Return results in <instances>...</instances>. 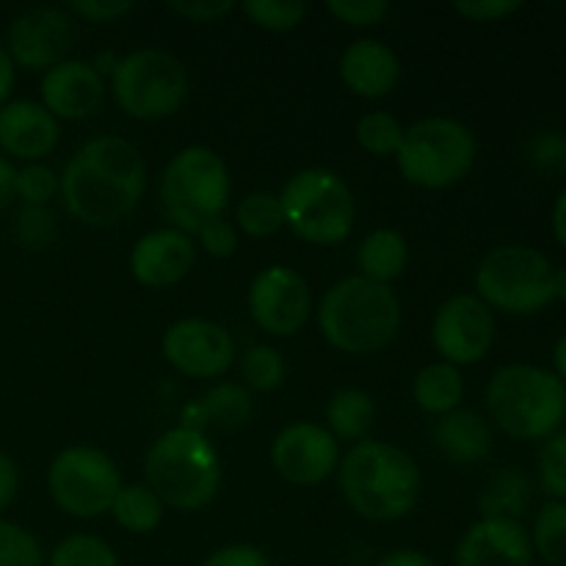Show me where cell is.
<instances>
[{"label":"cell","instance_id":"obj_13","mask_svg":"<svg viewBox=\"0 0 566 566\" xmlns=\"http://www.w3.org/2000/svg\"><path fill=\"white\" fill-rule=\"evenodd\" d=\"M431 337L448 365L453 368L475 365L490 354L495 343V315L479 296L462 293V296L448 298L437 310Z\"/></svg>","mask_w":566,"mask_h":566},{"label":"cell","instance_id":"obj_40","mask_svg":"<svg viewBox=\"0 0 566 566\" xmlns=\"http://www.w3.org/2000/svg\"><path fill=\"white\" fill-rule=\"evenodd\" d=\"M326 9L337 17L340 22L354 28L379 25L385 14L390 11V3L385 0H329Z\"/></svg>","mask_w":566,"mask_h":566},{"label":"cell","instance_id":"obj_38","mask_svg":"<svg viewBox=\"0 0 566 566\" xmlns=\"http://www.w3.org/2000/svg\"><path fill=\"white\" fill-rule=\"evenodd\" d=\"M61 191V177L44 164H25L17 169L14 197L25 205H48Z\"/></svg>","mask_w":566,"mask_h":566},{"label":"cell","instance_id":"obj_37","mask_svg":"<svg viewBox=\"0 0 566 566\" xmlns=\"http://www.w3.org/2000/svg\"><path fill=\"white\" fill-rule=\"evenodd\" d=\"M55 216L48 205H22L17 213L14 235L25 249H44L55 238Z\"/></svg>","mask_w":566,"mask_h":566},{"label":"cell","instance_id":"obj_4","mask_svg":"<svg viewBox=\"0 0 566 566\" xmlns=\"http://www.w3.org/2000/svg\"><path fill=\"white\" fill-rule=\"evenodd\" d=\"M144 475L164 506L199 512L219 492V453L197 426H175L153 442L144 459Z\"/></svg>","mask_w":566,"mask_h":566},{"label":"cell","instance_id":"obj_42","mask_svg":"<svg viewBox=\"0 0 566 566\" xmlns=\"http://www.w3.org/2000/svg\"><path fill=\"white\" fill-rule=\"evenodd\" d=\"M453 9L473 22H495L523 9L520 0H457Z\"/></svg>","mask_w":566,"mask_h":566},{"label":"cell","instance_id":"obj_41","mask_svg":"<svg viewBox=\"0 0 566 566\" xmlns=\"http://www.w3.org/2000/svg\"><path fill=\"white\" fill-rule=\"evenodd\" d=\"M197 238H199V247L216 260L232 258L238 249V230L235 224H230L227 219L208 221V224L197 232Z\"/></svg>","mask_w":566,"mask_h":566},{"label":"cell","instance_id":"obj_32","mask_svg":"<svg viewBox=\"0 0 566 566\" xmlns=\"http://www.w3.org/2000/svg\"><path fill=\"white\" fill-rule=\"evenodd\" d=\"M357 142L365 153L376 155V158H390L401 149L403 127L387 111H370L357 122Z\"/></svg>","mask_w":566,"mask_h":566},{"label":"cell","instance_id":"obj_17","mask_svg":"<svg viewBox=\"0 0 566 566\" xmlns=\"http://www.w3.org/2000/svg\"><path fill=\"white\" fill-rule=\"evenodd\" d=\"M197 263V247L180 230H155L138 238L130 252V271L138 285L166 291L186 280Z\"/></svg>","mask_w":566,"mask_h":566},{"label":"cell","instance_id":"obj_21","mask_svg":"<svg viewBox=\"0 0 566 566\" xmlns=\"http://www.w3.org/2000/svg\"><path fill=\"white\" fill-rule=\"evenodd\" d=\"M340 77L357 97L379 99L396 88L401 77L398 55L376 39H359L340 55Z\"/></svg>","mask_w":566,"mask_h":566},{"label":"cell","instance_id":"obj_22","mask_svg":"<svg viewBox=\"0 0 566 566\" xmlns=\"http://www.w3.org/2000/svg\"><path fill=\"white\" fill-rule=\"evenodd\" d=\"M434 448L453 464H475L490 457L492 429L473 409H453L437 420Z\"/></svg>","mask_w":566,"mask_h":566},{"label":"cell","instance_id":"obj_19","mask_svg":"<svg viewBox=\"0 0 566 566\" xmlns=\"http://www.w3.org/2000/svg\"><path fill=\"white\" fill-rule=\"evenodd\" d=\"M39 94H42V105L55 119L77 122L92 116L103 105L105 81L88 61L64 59L53 70L44 72Z\"/></svg>","mask_w":566,"mask_h":566},{"label":"cell","instance_id":"obj_33","mask_svg":"<svg viewBox=\"0 0 566 566\" xmlns=\"http://www.w3.org/2000/svg\"><path fill=\"white\" fill-rule=\"evenodd\" d=\"M241 376L249 390L271 392L285 381V363L271 346H252L241 357Z\"/></svg>","mask_w":566,"mask_h":566},{"label":"cell","instance_id":"obj_12","mask_svg":"<svg viewBox=\"0 0 566 566\" xmlns=\"http://www.w3.org/2000/svg\"><path fill=\"white\" fill-rule=\"evenodd\" d=\"M249 313L269 335L293 337L313 313L307 280L287 265H269L249 287Z\"/></svg>","mask_w":566,"mask_h":566},{"label":"cell","instance_id":"obj_30","mask_svg":"<svg viewBox=\"0 0 566 566\" xmlns=\"http://www.w3.org/2000/svg\"><path fill=\"white\" fill-rule=\"evenodd\" d=\"M534 553L551 566H566V503L551 501L539 509L534 536H531Z\"/></svg>","mask_w":566,"mask_h":566},{"label":"cell","instance_id":"obj_7","mask_svg":"<svg viewBox=\"0 0 566 566\" xmlns=\"http://www.w3.org/2000/svg\"><path fill=\"white\" fill-rule=\"evenodd\" d=\"M475 136L457 119L429 116L403 127L396 160L403 180L418 188L440 191L457 186L475 164Z\"/></svg>","mask_w":566,"mask_h":566},{"label":"cell","instance_id":"obj_52","mask_svg":"<svg viewBox=\"0 0 566 566\" xmlns=\"http://www.w3.org/2000/svg\"><path fill=\"white\" fill-rule=\"evenodd\" d=\"M553 298L566 302V265L564 269L553 271Z\"/></svg>","mask_w":566,"mask_h":566},{"label":"cell","instance_id":"obj_5","mask_svg":"<svg viewBox=\"0 0 566 566\" xmlns=\"http://www.w3.org/2000/svg\"><path fill=\"white\" fill-rule=\"evenodd\" d=\"M486 407L514 440H547L566 418V385L536 365H503L486 385Z\"/></svg>","mask_w":566,"mask_h":566},{"label":"cell","instance_id":"obj_11","mask_svg":"<svg viewBox=\"0 0 566 566\" xmlns=\"http://www.w3.org/2000/svg\"><path fill=\"white\" fill-rule=\"evenodd\" d=\"M48 490L61 512L77 520H92L111 512L122 490V475L114 459L99 448L72 446L50 464Z\"/></svg>","mask_w":566,"mask_h":566},{"label":"cell","instance_id":"obj_28","mask_svg":"<svg viewBox=\"0 0 566 566\" xmlns=\"http://www.w3.org/2000/svg\"><path fill=\"white\" fill-rule=\"evenodd\" d=\"M199 409H202L205 420L216 423L219 429H241V426H247L249 418H252V392L243 385L224 381V385H216L213 390L205 396Z\"/></svg>","mask_w":566,"mask_h":566},{"label":"cell","instance_id":"obj_43","mask_svg":"<svg viewBox=\"0 0 566 566\" xmlns=\"http://www.w3.org/2000/svg\"><path fill=\"white\" fill-rule=\"evenodd\" d=\"M169 9L191 22H216L235 11L232 0H171Z\"/></svg>","mask_w":566,"mask_h":566},{"label":"cell","instance_id":"obj_14","mask_svg":"<svg viewBox=\"0 0 566 566\" xmlns=\"http://www.w3.org/2000/svg\"><path fill=\"white\" fill-rule=\"evenodd\" d=\"M166 363L191 379H216L235 363V340L221 324L182 318L164 335Z\"/></svg>","mask_w":566,"mask_h":566},{"label":"cell","instance_id":"obj_51","mask_svg":"<svg viewBox=\"0 0 566 566\" xmlns=\"http://www.w3.org/2000/svg\"><path fill=\"white\" fill-rule=\"evenodd\" d=\"M553 363H556V376L566 381V335L558 337L556 348H553Z\"/></svg>","mask_w":566,"mask_h":566},{"label":"cell","instance_id":"obj_27","mask_svg":"<svg viewBox=\"0 0 566 566\" xmlns=\"http://www.w3.org/2000/svg\"><path fill=\"white\" fill-rule=\"evenodd\" d=\"M164 503L147 484H122L111 514L130 534H153L164 520Z\"/></svg>","mask_w":566,"mask_h":566},{"label":"cell","instance_id":"obj_3","mask_svg":"<svg viewBox=\"0 0 566 566\" xmlns=\"http://www.w3.org/2000/svg\"><path fill=\"white\" fill-rule=\"evenodd\" d=\"M318 326L326 343L346 354H376L396 340L401 304L390 285L365 276L335 282L321 298Z\"/></svg>","mask_w":566,"mask_h":566},{"label":"cell","instance_id":"obj_45","mask_svg":"<svg viewBox=\"0 0 566 566\" xmlns=\"http://www.w3.org/2000/svg\"><path fill=\"white\" fill-rule=\"evenodd\" d=\"M72 11L92 22H114L130 14L133 3L130 0H75Z\"/></svg>","mask_w":566,"mask_h":566},{"label":"cell","instance_id":"obj_29","mask_svg":"<svg viewBox=\"0 0 566 566\" xmlns=\"http://www.w3.org/2000/svg\"><path fill=\"white\" fill-rule=\"evenodd\" d=\"M238 230H243L252 238H271L285 227V213L276 193L271 191H252L238 202L235 208Z\"/></svg>","mask_w":566,"mask_h":566},{"label":"cell","instance_id":"obj_49","mask_svg":"<svg viewBox=\"0 0 566 566\" xmlns=\"http://www.w3.org/2000/svg\"><path fill=\"white\" fill-rule=\"evenodd\" d=\"M14 180H17V169L6 155H0V213L11 205L14 199Z\"/></svg>","mask_w":566,"mask_h":566},{"label":"cell","instance_id":"obj_1","mask_svg":"<svg viewBox=\"0 0 566 566\" xmlns=\"http://www.w3.org/2000/svg\"><path fill=\"white\" fill-rule=\"evenodd\" d=\"M147 188V164L136 144L97 136L83 144L61 175V199L86 227H114L136 210Z\"/></svg>","mask_w":566,"mask_h":566},{"label":"cell","instance_id":"obj_20","mask_svg":"<svg viewBox=\"0 0 566 566\" xmlns=\"http://www.w3.org/2000/svg\"><path fill=\"white\" fill-rule=\"evenodd\" d=\"M59 119L33 99H11L0 108V149L9 158L39 164L59 147Z\"/></svg>","mask_w":566,"mask_h":566},{"label":"cell","instance_id":"obj_36","mask_svg":"<svg viewBox=\"0 0 566 566\" xmlns=\"http://www.w3.org/2000/svg\"><path fill=\"white\" fill-rule=\"evenodd\" d=\"M539 484L553 501L566 503V431H556L539 448Z\"/></svg>","mask_w":566,"mask_h":566},{"label":"cell","instance_id":"obj_35","mask_svg":"<svg viewBox=\"0 0 566 566\" xmlns=\"http://www.w3.org/2000/svg\"><path fill=\"white\" fill-rule=\"evenodd\" d=\"M0 566H44L36 536L9 520H0Z\"/></svg>","mask_w":566,"mask_h":566},{"label":"cell","instance_id":"obj_48","mask_svg":"<svg viewBox=\"0 0 566 566\" xmlns=\"http://www.w3.org/2000/svg\"><path fill=\"white\" fill-rule=\"evenodd\" d=\"M376 566H440L431 556L420 551H392Z\"/></svg>","mask_w":566,"mask_h":566},{"label":"cell","instance_id":"obj_26","mask_svg":"<svg viewBox=\"0 0 566 566\" xmlns=\"http://www.w3.org/2000/svg\"><path fill=\"white\" fill-rule=\"evenodd\" d=\"M412 396L415 403H418L423 412L442 418V415L459 409V401H462L464 396L462 374H459V368H453V365L448 363L426 365V368L415 376Z\"/></svg>","mask_w":566,"mask_h":566},{"label":"cell","instance_id":"obj_9","mask_svg":"<svg viewBox=\"0 0 566 566\" xmlns=\"http://www.w3.org/2000/svg\"><path fill=\"white\" fill-rule=\"evenodd\" d=\"M553 263L534 247L506 243L481 260L475 271L479 298L509 315H531L553 302Z\"/></svg>","mask_w":566,"mask_h":566},{"label":"cell","instance_id":"obj_15","mask_svg":"<svg viewBox=\"0 0 566 566\" xmlns=\"http://www.w3.org/2000/svg\"><path fill=\"white\" fill-rule=\"evenodd\" d=\"M274 470L296 486H318L340 464L337 440L318 423H291L276 434L271 446Z\"/></svg>","mask_w":566,"mask_h":566},{"label":"cell","instance_id":"obj_46","mask_svg":"<svg viewBox=\"0 0 566 566\" xmlns=\"http://www.w3.org/2000/svg\"><path fill=\"white\" fill-rule=\"evenodd\" d=\"M17 486H20V473H17L14 459L0 451V512L11 506V501L17 497Z\"/></svg>","mask_w":566,"mask_h":566},{"label":"cell","instance_id":"obj_23","mask_svg":"<svg viewBox=\"0 0 566 566\" xmlns=\"http://www.w3.org/2000/svg\"><path fill=\"white\" fill-rule=\"evenodd\" d=\"M409 260V247L407 238L396 230H374L363 243H359L357 263L365 280L379 282V285H390L396 276H401V271L407 269Z\"/></svg>","mask_w":566,"mask_h":566},{"label":"cell","instance_id":"obj_16","mask_svg":"<svg viewBox=\"0 0 566 566\" xmlns=\"http://www.w3.org/2000/svg\"><path fill=\"white\" fill-rule=\"evenodd\" d=\"M72 48V22L55 6H31L11 20L6 33L14 66L22 70H53Z\"/></svg>","mask_w":566,"mask_h":566},{"label":"cell","instance_id":"obj_8","mask_svg":"<svg viewBox=\"0 0 566 566\" xmlns=\"http://www.w3.org/2000/svg\"><path fill=\"white\" fill-rule=\"evenodd\" d=\"M280 202L293 235L315 247L346 241L354 227L352 188L329 169L296 171L282 188Z\"/></svg>","mask_w":566,"mask_h":566},{"label":"cell","instance_id":"obj_39","mask_svg":"<svg viewBox=\"0 0 566 566\" xmlns=\"http://www.w3.org/2000/svg\"><path fill=\"white\" fill-rule=\"evenodd\" d=\"M528 160L539 171H566V133L545 130L531 138Z\"/></svg>","mask_w":566,"mask_h":566},{"label":"cell","instance_id":"obj_18","mask_svg":"<svg viewBox=\"0 0 566 566\" xmlns=\"http://www.w3.org/2000/svg\"><path fill=\"white\" fill-rule=\"evenodd\" d=\"M534 545L517 520H484L470 525L457 545L453 566H531Z\"/></svg>","mask_w":566,"mask_h":566},{"label":"cell","instance_id":"obj_6","mask_svg":"<svg viewBox=\"0 0 566 566\" xmlns=\"http://www.w3.org/2000/svg\"><path fill=\"white\" fill-rule=\"evenodd\" d=\"M160 202L171 230L197 235L208 221L221 219L230 202V171L216 149L193 144L169 160L160 180Z\"/></svg>","mask_w":566,"mask_h":566},{"label":"cell","instance_id":"obj_44","mask_svg":"<svg viewBox=\"0 0 566 566\" xmlns=\"http://www.w3.org/2000/svg\"><path fill=\"white\" fill-rule=\"evenodd\" d=\"M202 566H271L269 556L254 545H227L205 558Z\"/></svg>","mask_w":566,"mask_h":566},{"label":"cell","instance_id":"obj_47","mask_svg":"<svg viewBox=\"0 0 566 566\" xmlns=\"http://www.w3.org/2000/svg\"><path fill=\"white\" fill-rule=\"evenodd\" d=\"M14 81H17V66H14V61H11L6 44H0V108L9 103L11 88H14Z\"/></svg>","mask_w":566,"mask_h":566},{"label":"cell","instance_id":"obj_31","mask_svg":"<svg viewBox=\"0 0 566 566\" xmlns=\"http://www.w3.org/2000/svg\"><path fill=\"white\" fill-rule=\"evenodd\" d=\"M44 566H122L114 547L92 534H72L53 547Z\"/></svg>","mask_w":566,"mask_h":566},{"label":"cell","instance_id":"obj_10","mask_svg":"<svg viewBox=\"0 0 566 566\" xmlns=\"http://www.w3.org/2000/svg\"><path fill=\"white\" fill-rule=\"evenodd\" d=\"M116 105L133 119H164L188 97V72L169 50L147 48L116 61L111 72Z\"/></svg>","mask_w":566,"mask_h":566},{"label":"cell","instance_id":"obj_34","mask_svg":"<svg viewBox=\"0 0 566 566\" xmlns=\"http://www.w3.org/2000/svg\"><path fill=\"white\" fill-rule=\"evenodd\" d=\"M241 9L254 25L276 33L293 31L307 17V3H298V0H247Z\"/></svg>","mask_w":566,"mask_h":566},{"label":"cell","instance_id":"obj_50","mask_svg":"<svg viewBox=\"0 0 566 566\" xmlns=\"http://www.w3.org/2000/svg\"><path fill=\"white\" fill-rule=\"evenodd\" d=\"M553 232H556L558 243L566 249V188L562 197L556 199V208H553Z\"/></svg>","mask_w":566,"mask_h":566},{"label":"cell","instance_id":"obj_25","mask_svg":"<svg viewBox=\"0 0 566 566\" xmlns=\"http://www.w3.org/2000/svg\"><path fill=\"white\" fill-rule=\"evenodd\" d=\"M376 420V403L374 398L357 387H346L337 390L326 403V431L335 440H365Z\"/></svg>","mask_w":566,"mask_h":566},{"label":"cell","instance_id":"obj_24","mask_svg":"<svg viewBox=\"0 0 566 566\" xmlns=\"http://www.w3.org/2000/svg\"><path fill=\"white\" fill-rule=\"evenodd\" d=\"M534 484L520 470H497L486 481L484 492L479 497V512L484 520H517L528 512Z\"/></svg>","mask_w":566,"mask_h":566},{"label":"cell","instance_id":"obj_2","mask_svg":"<svg viewBox=\"0 0 566 566\" xmlns=\"http://www.w3.org/2000/svg\"><path fill=\"white\" fill-rule=\"evenodd\" d=\"M340 490L348 506L374 523L401 520L418 506L420 470L401 448L363 440L340 459Z\"/></svg>","mask_w":566,"mask_h":566}]
</instances>
